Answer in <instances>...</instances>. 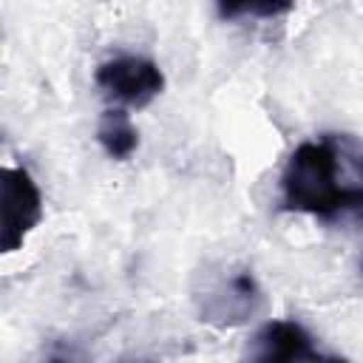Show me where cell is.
I'll use <instances>...</instances> for the list:
<instances>
[{"label":"cell","mask_w":363,"mask_h":363,"mask_svg":"<svg viewBox=\"0 0 363 363\" xmlns=\"http://www.w3.org/2000/svg\"><path fill=\"white\" fill-rule=\"evenodd\" d=\"M250 357L255 360H320L323 352L298 320H267L255 337Z\"/></svg>","instance_id":"obj_5"},{"label":"cell","mask_w":363,"mask_h":363,"mask_svg":"<svg viewBox=\"0 0 363 363\" xmlns=\"http://www.w3.org/2000/svg\"><path fill=\"white\" fill-rule=\"evenodd\" d=\"M96 139L102 145V150L116 159V162H125L133 156V150L139 147V133L128 116L125 108H108L102 116H99V125H96Z\"/></svg>","instance_id":"obj_6"},{"label":"cell","mask_w":363,"mask_h":363,"mask_svg":"<svg viewBox=\"0 0 363 363\" xmlns=\"http://www.w3.org/2000/svg\"><path fill=\"white\" fill-rule=\"evenodd\" d=\"M0 250L14 252L43 221V196L26 167H3L0 173Z\"/></svg>","instance_id":"obj_3"},{"label":"cell","mask_w":363,"mask_h":363,"mask_svg":"<svg viewBox=\"0 0 363 363\" xmlns=\"http://www.w3.org/2000/svg\"><path fill=\"white\" fill-rule=\"evenodd\" d=\"M193 303H196L199 320L216 329H230L261 315L267 306V298L252 269L221 264L199 272V284L193 286Z\"/></svg>","instance_id":"obj_2"},{"label":"cell","mask_w":363,"mask_h":363,"mask_svg":"<svg viewBox=\"0 0 363 363\" xmlns=\"http://www.w3.org/2000/svg\"><path fill=\"white\" fill-rule=\"evenodd\" d=\"M96 85L105 96L128 105V108H145L164 91V74L162 68L139 54H122L113 60H105L94 71Z\"/></svg>","instance_id":"obj_4"},{"label":"cell","mask_w":363,"mask_h":363,"mask_svg":"<svg viewBox=\"0 0 363 363\" xmlns=\"http://www.w3.org/2000/svg\"><path fill=\"white\" fill-rule=\"evenodd\" d=\"M213 3L221 20H235V17L272 20L295 9V0H213Z\"/></svg>","instance_id":"obj_7"},{"label":"cell","mask_w":363,"mask_h":363,"mask_svg":"<svg viewBox=\"0 0 363 363\" xmlns=\"http://www.w3.org/2000/svg\"><path fill=\"white\" fill-rule=\"evenodd\" d=\"M281 207L323 221L363 216V142L323 133L298 145L281 173Z\"/></svg>","instance_id":"obj_1"}]
</instances>
